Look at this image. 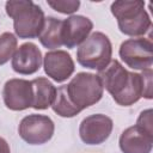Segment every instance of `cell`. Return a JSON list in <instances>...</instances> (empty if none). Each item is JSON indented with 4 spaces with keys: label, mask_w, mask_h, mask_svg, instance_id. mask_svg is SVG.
I'll use <instances>...</instances> for the list:
<instances>
[{
    "label": "cell",
    "mask_w": 153,
    "mask_h": 153,
    "mask_svg": "<svg viewBox=\"0 0 153 153\" xmlns=\"http://www.w3.org/2000/svg\"><path fill=\"white\" fill-rule=\"evenodd\" d=\"M103 93L104 87L98 74L80 72L67 85L56 88V97L51 109L59 116L71 118L98 103Z\"/></svg>",
    "instance_id": "obj_1"
},
{
    "label": "cell",
    "mask_w": 153,
    "mask_h": 153,
    "mask_svg": "<svg viewBox=\"0 0 153 153\" xmlns=\"http://www.w3.org/2000/svg\"><path fill=\"white\" fill-rule=\"evenodd\" d=\"M98 76L100 78L103 87L118 105L130 106L142 97L141 74L127 71L117 60H111V62L99 72Z\"/></svg>",
    "instance_id": "obj_2"
},
{
    "label": "cell",
    "mask_w": 153,
    "mask_h": 153,
    "mask_svg": "<svg viewBox=\"0 0 153 153\" xmlns=\"http://www.w3.org/2000/svg\"><path fill=\"white\" fill-rule=\"evenodd\" d=\"M6 13L13 19L16 36L23 39L39 36L44 25V12L31 0H10L5 4Z\"/></svg>",
    "instance_id": "obj_3"
},
{
    "label": "cell",
    "mask_w": 153,
    "mask_h": 153,
    "mask_svg": "<svg viewBox=\"0 0 153 153\" xmlns=\"http://www.w3.org/2000/svg\"><path fill=\"white\" fill-rule=\"evenodd\" d=\"M112 16L117 20L122 33L131 37H141L152 27L149 14L141 0H117L110 6Z\"/></svg>",
    "instance_id": "obj_4"
},
{
    "label": "cell",
    "mask_w": 153,
    "mask_h": 153,
    "mask_svg": "<svg viewBox=\"0 0 153 153\" xmlns=\"http://www.w3.org/2000/svg\"><path fill=\"white\" fill-rule=\"evenodd\" d=\"M112 57V44L110 38L100 32H92L78 48L76 50V61L80 66L94 69L103 71L110 62Z\"/></svg>",
    "instance_id": "obj_5"
},
{
    "label": "cell",
    "mask_w": 153,
    "mask_h": 153,
    "mask_svg": "<svg viewBox=\"0 0 153 153\" xmlns=\"http://www.w3.org/2000/svg\"><path fill=\"white\" fill-rule=\"evenodd\" d=\"M118 54L121 60L131 69L145 71L153 63V44L149 38H129L121 43Z\"/></svg>",
    "instance_id": "obj_6"
},
{
    "label": "cell",
    "mask_w": 153,
    "mask_h": 153,
    "mask_svg": "<svg viewBox=\"0 0 153 153\" xmlns=\"http://www.w3.org/2000/svg\"><path fill=\"white\" fill-rule=\"evenodd\" d=\"M55 124L53 120L47 115L31 114L22 118L18 134L29 145H43L47 143L54 135Z\"/></svg>",
    "instance_id": "obj_7"
},
{
    "label": "cell",
    "mask_w": 153,
    "mask_h": 153,
    "mask_svg": "<svg viewBox=\"0 0 153 153\" xmlns=\"http://www.w3.org/2000/svg\"><path fill=\"white\" fill-rule=\"evenodd\" d=\"M2 98L5 106L12 111H23L29 108H32V82L26 79L19 78L7 80L2 88Z\"/></svg>",
    "instance_id": "obj_8"
},
{
    "label": "cell",
    "mask_w": 153,
    "mask_h": 153,
    "mask_svg": "<svg viewBox=\"0 0 153 153\" xmlns=\"http://www.w3.org/2000/svg\"><path fill=\"white\" fill-rule=\"evenodd\" d=\"M114 128L112 120L103 114H93L85 117L79 126V135L86 145H100L105 142Z\"/></svg>",
    "instance_id": "obj_9"
},
{
    "label": "cell",
    "mask_w": 153,
    "mask_h": 153,
    "mask_svg": "<svg viewBox=\"0 0 153 153\" xmlns=\"http://www.w3.org/2000/svg\"><path fill=\"white\" fill-rule=\"evenodd\" d=\"M93 29V23L85 16H71L62 20L61 38L62 44L68 49H73L80 45Z\"/></svg>",
    "instance_id": "obj_10"
},
{
    "label": "cell",
    "mask_w": 153,
    "mask_h": 153,
    "mask_svg": "<svg viewBox=\"0 0 153 153\" xmlns=\"http://www.w3.org/2000/svg\"><path fill=\"white\" fill-rule=\"evenodd\" d=\"M43 62L42 51L32 43L26 42L19 45L12 56V69L22 75H31L39 71Z\"/></svg>",
    "instance_id": "obj_11"
},
{
    "label": "cell",
    "mask_w": 153,
    "mask_h": 153,
    "mask_svg": "<svg viewBox=\"0 0 153 153\" xmlns=\"http://www.w3.org/2000/svg\"><path fill=\"white\" fill-rule=\"evenodd\" d=\"M43 67L45 74L56 82H63L72 76L75 65L72 56L66 50L48 51L43 57Z\"/></svg>",
    "instance_id": "obj_12"
},
{
    "label": "cell",
    "mask_w": 153,
    "mask_h": 153,
    "mask_svg": "<svg viewBox=\"0 0 153 153\" xmlns=\"http://www.w3.org/2000/svg\"><path fill=\"white\" fill-rule=\"evenodd\" d=\"M118 145L122 153H151L153 136L146 134L136 126H131L122 131Z\"/></svg>",
    "instance_id": "obj_13"
},
{
    "label": "cell",
    "mask_w": 153,
    "mask_h": 153,
    "mask_svg": "<svg viewBox=\"0 0 153 153\" xmlns=\"http://www.w3.org/2000/svg\"><path fill=\"white\" fill-rule=\"evenodd\" d=\"M33 87L32 108L36 110H45L53 105L56 97V87L44 76H38L31 80Z\"/></svg>",
    "instance_id": "obj_14"
},
{
    "label": "cell",
    "mask_w": 153,
    "mask_h": 153,
    "mask_svg": "<svg viewBox=\"0 0 153 153\" xmlns=\"http://www.w3.org/2000/svg\"><path fill=\"white\" fill-rule=\"evenodd\" d=\"M62 20L55 17H47L44 20L43 29L38 36L41 44L47 49H57L62 47L61 38Z\"/></svg>",
    "instance_id": "obj_15"
},
{
    "label": "cell",
    "mask_w": 153,
    "mask_h": 153,
    "mask_svg": "<svg viewBox=\"0 0 153 153\" xmlns=\"http://www.w3.org/2000/svg\"><path fill=\"white\" fill-rule=\"evenodd\" d=\"M17 36L12 32H2L0 35V66L5 65L17 50Z\"/></svg>",
    "instance_id": "obj_16"
},
{
    "label": "cell",
    "mask_w": 153,
    "mask_h": 153,
    "mask_svg": "<svg viewBox=\"0 0 153 153\" xmlns=\"http://www.w3.org/2000/svg\"><path fill=\"white\" fill-rule=\"evenodd\" d=\"M48 6L62 14H72L80 7L79 0H48Z\"/></svg>",
    "instance_id": "obj_17"
},
{
    "label": "cell",
    "mask_w": 153,
    "mask_h": 153,
    "mask_svg": "<svg viewBox=\"0 0 153 153\" xmlns=\"http://www.w3.org/2000/svg\"><path fill=\"white\" fill-rule=\"evenodd\" d=\"M152 109H146L143 111H141V114L139 115L137 120H136V127L139 129H141L142 131H145L148 135L153 136V121H152Z\"/></svg>",
    "instance_id": "obj_18"
},
{
    "label": "cell",
    "mask_w": 153,
    "mask_h": 153,
    "mask_svg": "<svg viewBox=\"0 0 153 153\" xmlns=\"http://www.w3.org/2000/svg\"><path fill=\"white\" fill-rule=\"evenodd\" d=\"M141 80H142V97L146 99L153 98V91H152V79H153V71L152 68L145 69L141 73Z\"/></svg>",
    "instance_id": "obj_19"
},
{
    "label": "cell",
    "mask_w": 153,
    "mask_h": 153,
    "mask_svg": "<svg viewBox=\"0 0 153 153\" xmlns=\"http://www.w3.org/2000/svg\"><path fill=\"white\" fill-rule=\"evenodd\" d=\"M0 153H11L10 149V145L7 143V141L0 136Z\"/></svg>",
    "instance_id": "obj_20"
}]
</instances>
